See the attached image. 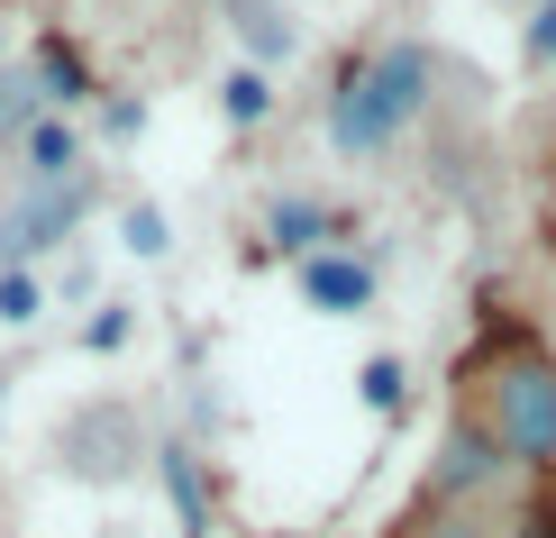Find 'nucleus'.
Here are the masks:
<instances>
[{"label": "nucleus", "instance_id": "obj_1", "mask_svg": "<svg viewBox=\"0 0 556 538\" xmlns=\"http://www.w3.org/2000/svg\"><path fill=\"white\" fill-rule=\"evenodd\" d=\"M420 110H429V46H375L329 91V147L338 155H383Z\"/></svg>", "mask_w": 556, "mask_h": 538}, {"label": "nucleus", "instance_id": "obj_2", "mask_svg": "<svg viewBox=\"0 0 556 538\" xmlns=\"http://www.w3.org/2000/svg\"><path fill=\"white\" fill-rule=\"evenodd\" d=\"M483 429L529 475L556 465V356L539 338H511L502 356H483Z\"/></svg>", "mask_w": 556, "mask_h": 538}, {"label": "nucleus", "instance_id": "obj_3", "mask_svg": "<svg viewBox=\"0 0 556 538\" xmlns=\"http://www.w3.org/2000/svg\"><path fill=\"white\" fill-rule=\"evenodd\" d=\"M83 210H91L83 183H37V192H18V210L0 220V274L28 265V255H46L64 228H83Z\"/></svg>", "mask_w": 556, "mask_h": 538}, {"label": "nucleus", "instance_id": "obj_4", "mask_svg": "<svg viewBox=\"0 0 556 538\" xmlns=\"http://www.w3.org/2000/svg\"><path fill=\"white\" fill-rule=\"evenodd\" d=\"M502 456L493 448V429H483V420H456L447 429V448H438V465H429V502H483L502 484Z\"/></svg>", "mask_w": 556, "mask_h": 538}, {"label": "nucleus", "instance_id": "obj_5", "mask_svg": "<svg viewBox=\"0 0 556 538\" xmlns=\"http://www.w3.org/2000/svg\"><path fill=\"white\" fill-rule=\"evenodd\" d=\"M301 292H311V311L356 320V311H375V265L346 247H319V255H301Z\"/></svg>", "mask_w": 556, "mask_h": 538}, {"label": "nucleus", "instance_id": "obj_6", "mask_svg": "<svg viewBox=\"0 0 556 538\" xmlns=\"http://www.w3.org/2000/svg\"><path fill=\"white\" fill-rule=\"evenodd\" d=\"M420 538H529V521H511L493 502H429Z\"/></svg>", "mask_w": 556, "mask_h": 538}, {"label": "nucleus", "instance_id": "obj_7", "mask_svg": "<svg viewBox=\"0 0 556 538\" xmlns=\"http://www.w3.org/2000/svg\"><path fill=\"white\" fill-rule=\"evenodd\" d=\"M18 155H28V183H74V165H83V147H74V128L46 110V120L18 137Z\"/></svg>", "mask_w": 556, "mask_h": 538}, {"label": "nucleus", "instance_id": "obj_8", "mask_svg": "<svg viewBox=\"0 0 556 538\" xmlns=\"http://www.w3.org/2000/svg\"><path fill=\"white\" fill-rule=\"evenodd\" d=\"M28 74H37V91H46V101H64V110H74V101H91V74L74 64V46H64V37H37Z\"/></svg>", "mask_w": 556, "mask_h": 538}, {"label": "nucleus", "instance_id": "obj_9", "mask_svg": "<svg viewBox=\"0 0 556 538\" xmlns=\"http://www.w3.org/2000/svg\"><path fill=\"white\" fill-rule=\"evenodd\" d=\"M37 120H46L37 74H28V64H0V147H10V137H28Z\"/></svg>", "mask_w": 556, "mask_h": 538}, {"label": "nucleus", "instance_id": "obj_10", "mask_svg": "<svg viewBox=\"0 0 556 538\" xmlns=\"http://www.w3.org/2000/svg\"><path fill=\"white\" fill-rule=\"evenodd\" d=\"M219 110H228L238 128H256L265 110H274V83H265V64H238V74L219 83Z\"/></svg>", "mask_w": 556, "mask_h": 538}, {"label": "nucleus", "instance_id": "obj_11", "mask_svg": "<svg viewBox=\"0 0 556 538\" xmlns=\"http://www.w3.org/2000/svg\"><path fill=\"white\" fill-rule=\"evenodd\" d=\"M274 238H283V247H301V255H319V238H329V210H319V201H274Z\"/></svg>", "mask_w": 556, "mask_h": 538}, {"label": "nucleus", "instance_id": "obj_12", "mask_svg": "<svg viewBox=\"0 0 556 538\" xmlns=\"http://www.w3.org/2000/svg\"><path fill=\"white\" fill-rule=\"evenodd\" d=\"M356 392H365V411H402V402H410V374H402V356H365Z\"/></svg>", "mask_w": 556, "mask_h": 538}, {"label": "nucleus", "instance_id": "obj_13", "mask_svg": "<svg viewBox=\"0 0 556 538\" xmlns=\"http://www.w3.org/2000/svg\"><path fill=\"white\" fill-rule=\"evenodd\" d=\"M119 238H128L137 255H165L174 228H165V210H155V201H128V210H119Z\"/></svg>", "mask_w": 556, "mask_h": 538}, {"label": "nucleus", "instance_id": "obj_14", "mask_svg": "<svg viewBox=\"0 0 556 538\" xmlns=\"http://www.w3.org/2000/svg\"><path fill=\"white\" fill-rule=\"evenodd\" d=\"M37 311H46V292H37V274H28V265H10V274H0V320H10V329H28Z\"/></svg>", "mask_w": 556, "mask_h": 538}, {"label": "nucleus", "instance_id": "obj_15", "mask_svg": "<svg viewBox=\"0 0 556 538\" xmlns=\"http://www.w3.org/2000/svg\"><path fill=\"white\" fill-rule=\"evenodd\" d=\"M165 484H174V502H182V521H192V529L211 521V502H201V475H192V456H182V448L165 456Z\"/></svg>", "mask_w": 556, "mask_h": 538}, {"label": "nucleus", "instance_id": "obj_16", "mask_svg": "<svg viewBox=\"0 0 556 538\" xmlns=\"http://www.w3.org/2000/svg\"><path fill=\"white\" fill-rule=\"evenodd\" d=\"M238 37H256V55H292V28L265 10V0H256V10H238Z\"/></svg>", "mask_w": 556, "mask_h": 538}, {"label": "nucleus", "instance_id": "obj_17", "mask_svg": "<svg viewBox=\"0 0 556 538\" xmlns=\"http://www.w3.org/2000/svg\"><path fill=\"white\" fill-rule=\"evenodd\" d=\"M83 347H91V356H110V347H128V311H119V301H110V311H101V320L83 329Z\"/></svg>", "mask_w": 556, "mask_h": 538}, {"label": "nucleus", "instance_id": "obj_18", "mask_svg": "<svg viewBox=\"0 0 556 538\" xmlns=\"http://www.w3.org/2000/svg\"><path fill=\"white\" fill-rule=\"evenodd\" d=\"M529 64H556V0H539V18H529Z\"/></svg>", "mask_w": 556, "mask_h": 538}]
</instances>
